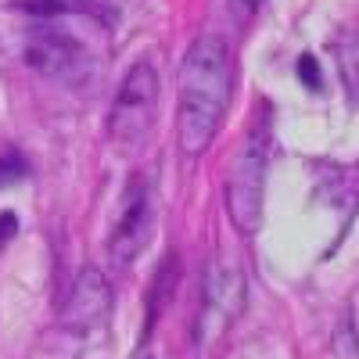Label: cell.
<instances>
[{"instance_id":"cell-1","label":"cell","mask_w":359,"mask_h":359,"mask_svg":"<svg viewBox=\"0 0 359 359\" xmlns=\"http://www.w3.org/2000/svg\"><path fill=\"white\" fill-rule=\"evenodd\" d=\"M233 94V62H230V47L223 36L205 33L198 36L187 54H184V69H180V115H176V130H180V147L187 155H201L208 144L216 140L223 115Z\"/></svg>"},{"instance_id":"cell-2","label":"cell","mask_w":359,"mask_h":359,"mask_svg":"<svg viewBox=\"0 0 359 359\" xmlns=\"http://www.w3.org/2000/svg\"><path fill=\"white\" fill-rule=\"evenodd\" d=\"M158 97H162L158 72L147 57H140L126 72L123 86H118V94L111 101V115H108V133L123 151H137L151 137L155 115H158Z\"/></svg>"},{"instance_id":"cell-3","label":"cell","mask_w":359,"mask_h":359,"mask_svg":"<svg viewBox=\"0 0 359 359\" xmlns=\"http://www.w3.org/2000/svg\"><path fill=\"white\" fill-rule=\"evenodd\" d=\"M262 194H266V140L252 137L230 165L226 180V216L241 233L262 226Z\"/></svg>"},{"instance_id":"cell-4","label":"cell","mask_w":359,"mask_h":359,"mask_svg":"<svg viewBox=\"0 0 359 359\" xmlns=\"http://www.w3.org/2000/svg\"><path fill=\"white\" fill-rule=\"evenodd\" d=\"M111 313V287L104 280L101 269L86 266L83 273L76 277L65 306H62V327H69V331H94V327H101Z\"/></svg>"},{"instance_id":"cell-5","label":"cell","mask_w":359,"mask_h":359,"mask_svg":"<svg viewBox=\"0 0 359 359\" xmlns=\"http://www.w3.org/2000/svg\"><path fill=\"white\" fill-rule=\"evenodd\" d=\"M151 226H155V208L147 191H133L126 198V208L118 216L111 237H108V255L115 266H130L151 241Z\"/></svg>"},{"instance_id":"cell-6","label":"cell","mask_w":359,"mask_h":359,"mask_svg":"<svg viewBox=\"0 0 359 359\" xmlns=\"http://www.w3.org/2000/svg\"><path fill=\"white\" fill-rule=\"evenodd\" d=\"M25 62L50 79H76L86 69V50L54 29H40L25 40Z\"/></svg>"},{"instance_id":"cell-7","label":"cell","mask_w":359,"mask_h":359,"mask_svg":"<svg viewBox=\"0 0 359 359\" xmlns=\"http://www.w3.org/2000/svg\"><path fill=\"white\" fill-rule=\"evenodd\" d=\"M245 306V280L237 269H216L212 280H208V306H205V320L219 316L223 323L237 320Z\"/></svg>"},{"instance_id":"cell-8","label":"cell","mask_w":359,"mask_h":359,"mask_svg":"<svg viewBox=\"0 0 359 359\" xmlns=\"http://www.w3.org/2000/svg\"><path fill=\"white\" fill-rule=\"evenodd\" d=\"M338 69H341V83L348 90V97L359 101V36H341L338 40Z\"/></svg>"},{"instance_id":"cell-9","label":"cell","mask_w":359,"mask_h":359,"mask_svg":"<svg viewBox=\"0 0 359 359\" xmlns=\"http://www.w3.org/2000/svg\"><path fill=\"white\" fill-rule=\"evenodd\" d=\"M22 8L33 15H76L86 11V0H22Z\"/></svg>"},{"instance_id":"cell-10","label":"cell","mask_w":359,"mask_h":359,"mask_svg":"<svg viewBox=\"0 0 359 359\" xmlns=\"http://www.w3.org/2000/svg\"><path fill=\"white\" fill-rule=\"evenodd\" d=\"M25 176V162L18 155H11L8 162H0V184H11V180H22Z\"/></svg>"},{"instance_id":"cell-11","label":"cell","mask_w":359,"mask_h":359,"mask_svg":"<svg viewBox=\"0 0 359 359\" xmlns=\"http://www.w3.org/2000/svg\"><path fill=\"white\" fill-rule=\"evenodd\" d=\"M15 233H18V216L15 212H0V248L11 245Z\"/></svg>"},{"instance_id":"cell-12","label":"cell","mask_w":359,"mask_h":359,"mask_svg":"<svg viewBox=\"0 0 359 359\" xmlns=\"http://www.w3.org/2000/svg\"><path fill=\"white\" fill-rule=\"evenodd\" d=\"M298 76L309 83V90H320V72H316V62H313L309 54L302 57V62H298Z\"/></svg>"},{"instance_id":"cell-13","label":"cell","mask_w":359,"mask_h":359,"mask_svg":"<svg viewBox=\"0 0 359 359\" xmlns=\"http://www.w3.org/2000/svg\"><path fill=\"white\" fill-rule=\"evenodd\" d=\"M237 4H241V8H259L262 0H237Z\"/></svg>"}]
</instances>
